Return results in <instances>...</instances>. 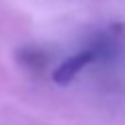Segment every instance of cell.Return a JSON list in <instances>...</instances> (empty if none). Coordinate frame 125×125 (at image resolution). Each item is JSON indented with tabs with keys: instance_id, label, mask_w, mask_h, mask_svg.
Wrapping results in <instances>:
<instances>
[{
	"instance_id": "obj_1",
	"label": "cell",
	"mask_w": 125,
	"mask_h": 125,
	"mask_svg": "<svg viewBox=\"0 0 125 125\" xmlns=\"http://www.w3.org/2000/svg\"><path fill=\"white\" fill-rule=\"evenodd\" d=\"M98 55H100V49H98V47H90V49H84V51H80V53H76V55H70L68 59H64V61L55 68L53 80H55L57 84H61V86L70 84L84 66H88L90 62H94V61L98 59Z\"/></svg>"
},
{
	"instance_id": "obj_2",
	"label": "cell",
	"mask_w": 125,
	"mask_h": 125,
	"mask_svg": "<svg viewBox=\"0 0 125 125\" xmlns=\"http://www.w3.org/2000/svg\"><path fill=\"white\" fill-rule=\"evenodd\" d=\"M18 57H20V61H21L25 66H29V68H39V66H43V62H45L43 53H41L39 49H31V47L21 49Z\"/></svg>"
}]
</instances>
